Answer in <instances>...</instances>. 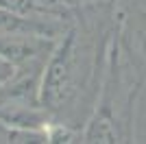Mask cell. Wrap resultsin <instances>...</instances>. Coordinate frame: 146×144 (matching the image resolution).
<instances>
[{
    "mask_svg": "<svg viewBox=\"0 0 146 144\" xmlns=\"http://www.w3.org/2000/svg\"><path fill=\"white\" fill-rule=\"evenodd\" d=\"M116 33V0L72 5L39 81V103L52 120L79 129L90 118Z\"/></svg>",
    "mask_w": 146,
    "mask_h": 144,
    "instance_id": "obj_1",
    "label": "cell"
},
{
    "mask_svg": "<svg viewBox=\"0 0 146 144\" xmlns=\"http://www.w3.org/2000/svg\"><path fill=\"white\" fill-rule=\"evenodd\" d=\"M135 109L137 83L111 39L94 109L81 127V142H135Z\"/></svg>",
    "mask_w": 146,
    "mask_h": 144,
    "instance_id": "obj_2",
    "label": "cell"
},
{
    "mask_svg": "<svg viewBox=\"0 0 146 144\" xmlns=\"http://www.w3.org/2000/svg\"><path fill=\"white\" fill-rule=\"evenodd\" d=\"M113 42L137 83L135 142H146V0H116Z\"/></svg>",
    "mask_w": 146,
    "mask_h": 144,
    "instance_id": "obj_3",
    "label": "cell"
},
{
    "mask_svg": "<svg viewBox=\"0 0 146 144\" xmlns=\"http://www.w3.org/2000/svg\"><path fill=\"white\" fill-rule=\"evenodd\" d=\"M70 5H76V2H85V0H68Z\"/></svg>",
    "mask_w": 146,
    "mask_h": 144,
    "instance_id": "obj_4",
    "label": "cell"
}]
</instances>
